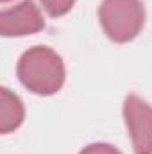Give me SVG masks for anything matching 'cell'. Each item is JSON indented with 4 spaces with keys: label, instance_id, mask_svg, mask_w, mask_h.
Here are the masks:
<instances>
[{
    "label": "cell",
    "instance_id": "obj_1",
    "mask_svg": "<svg viewBox=\"0 0 152 154\" xmlns=\"http://www.w3.org/2000/svg\"><path fill=\"white\" fill-rule=\"evenodd\" d=\"M18 77L31 91L52 95L65 81L63 61L48 47H34L22 56L18 63Z\"/></svg>",
    "mask_w": 152,
    "mask_h": 154
},
{
    "label": "cell",
    "instance_id": "obj_2",
    "mask_svg": "<svg viewBox=\"0 0 152 154\" xmlns=\"http://www.w3.org/2000/svg\"><path fill=\"white\" fill-rule=\"evenodd\" d=\"M99 16L111 39L129 41L140 32L145 22V9L140 0H104Z\"/></svg>",
    "mask_w": 152,
    "mask_h": 154
},
{
    "label": "cell",
    "instance_id": "obj_3",
    "mask_svg": "<svg viewBox=\"0 0 152 154\" xmlns=\"http://www.w3.org/2000/svg\"><path fill=\"white\" fill-rule=\"evenodd\" d=\"M123 115L136 154H152V108L136 95H129Z\"/></svg>",
    "mask_w": 152,
    "mask_h": 154
},
{
    "label": "cell",
    "instance_id": "obj_4",
    "mask_svg": "<svg viewBox=\"0 0 152 154\" xmlns=\"http://www.w3.org/2000/svg\"><path fill=\"white\" fill-rule=\"evenodd\" d=\"M43 18L32 2H22L13 9H5L0 14L2 36H23L43 29Z\"/></svg>",
    "mask_w": 152,
    "mask_h": 154
},
{
    "label": "cell",
    "instance_id": "obj_5",
    "mask_svg": "<svg viewBox=\"0 0 152 154\" xmlns=\"http://www.w3.org/2000/svg\"><path fill=\"white\" fill-rule=\"evenodd\" d=\"M23 120V106L7 88L0 90V133L5 134L16 129Z\"/></svg>",
    "mask_w": 152,
    "mask_h": 154
},
{
    "label": "cell",
    "instance_id": "obj_6",
    "mask_svg": "<svg viewBox=\"0 0 152 154\" xmlns=\"http://www.w3.org/2000/svg\"><path fill=\"white\" fill-rule=\"evenodd\" d=\"M75 0H41V4L45 5V9L48 11L50 16H61L65 13H68L72 9Z\"/></svg>",
    "mask_w": 152,
    "mask_h": 154
},
{
    "label": "cell",
    "instance_id": "obj_7",
    "mask_svg": "<svg viewBox=\"0 0 152 154\" xmlns=\"http://www.w3.org/2000/svg\"><path fill=\"white\" fill-rule=\"evenodd\" d=\"M81 154H120L116 149H113L111 145H102V143H97V145H91L88 149H84Z\"/></svg>",
    "mask_w": 152,
    "mask_h": 154
},
{
    "label": "cell",
    "instance_id": "obj_8",
    "mask_svg": "<svg viewBox=\"0 0 152 154\" xmlns=\"http://www.w3.org/2000/svg\"><path fill=\"white\" fill-rule=\"evenodd\" d=\"M2 2H7V0H2Z\"/></svg>",
    "mask_w": 152,
    "mask_h": 154
}]
</instances>
